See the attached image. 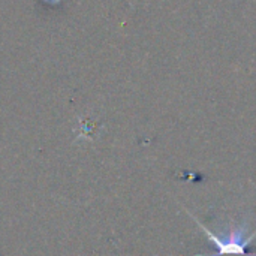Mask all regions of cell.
I'll use <instances>...</instances> for the list:
<instances>
[{
    "instance_id": "obj_1",
    "label": "cell",
    "mask_w": 256,
    "mask_h": 256,
    "mask_svg": "<svg viewBox=\"0 0 256 256\" xmlns=\"http://www.w3.org/2000/svg\"><path fill=\"white\" fill-rule=\"evenodd\" d=\"M218 256H219V255H218Z\"/></svg>"
}]
</instances>
